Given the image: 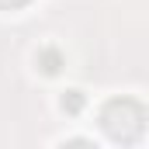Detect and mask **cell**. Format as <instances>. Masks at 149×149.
<instances>
[{
    "label": "cell",
    "instance_id": "cell-1",
    "mask_svg": "<svg viewBox=\"0 0 149 149\" xmlns=\"http://www.w3.org/2000/svg\"><path fill=\"white\" fill-rule=\"evenodd\" d=\"M101 125L114 142H139L146 128V108L132 97H114L101 111Z\"/></svg>",
    "mask_w": 149,
    "mask_h": 149
},
{
    "label": "cell",
    "instance_id": "cell-2",
    "mask_svg": "<svg viewBox=\"0 0 149 149\" xmlns=\"http://www.w3.org/2000/svg\"><path fill=\"white\" fill-rule=\"evenodd\" d=\"M38 66H42L49 76H52V73H59V66H63V56H59L56 49H42V52H38Z\"/></svg>",
    "mask_w": 149,
    "mask_h": 149
},
{
    "label": "cell",
    "instance_id": "cell-3",
    "mask_svg": "<svg viewBox=\"0 0 149 149\" xmlns=\"http://www.w3.org/2000/svg\"><path fill=\"white\" fill-rule=\"evenodd\" d=\"M63 108H66L70 114H76L80 108H83V94H80V90H70V94L63 97Z\"/></svg>",
    "mask_w": 149,
    "mask_h": 149
},
{
    "label": "cell",
    "instance_id": "cell-4",
    "mask_svg": "<svg viewBox=\"0 0 149 149\" xmlns=\"http://www.w3.org/2000/svg\"><path fill=\"white\" fill-rule=\"evenodd\" d=\"M28 0H0V10H14V7H24Z\"/></svg>",
    "mask_w": 149,
    "mask_h": 149
}]
</instances>
